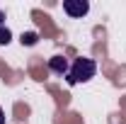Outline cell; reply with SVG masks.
Masks as SVG:
<instances>
[{
    "label": "cell",
    "instance_id": "obj_7",
    "mask_svg": "<svg viewBox=\"0 0 126 124\" xmlns=\"http://www.w3.org/2000/svg\"><path fill=\"white\" fill-rule=\"evenodd\" d=\"M0 124H5V112H2V107H0Z\"/></svg>",
    "mask_w": 126,
    "mask_h": 124
},
{
    "label": "cell",
    "instance_id": "obj_1",
    "mask_svg": "<svg viewBox=\"0 0 126 124\" xmlns=\"http://www.w3.org/2000/svg\"><path fill=\"white\" fill-rule=\"evenodd\" d=\"M94 73H97V63L87 56H80L70 63V71H68V85H78V83H87L92 80Z\"/></svg>",
    "mask_w": 126,
    "mask_h": 124
},
{
    "label": "cell",
    "instance_id": "obj_2",
    "mask_svg": "<svg viewBox=\"0 0 126 124\" xmlns=\"http://www.w3.org/2000/svg\"><path fill=\"white\" fill-rule=\"evenodd\" d=\"M63 12L68 17H85L90 12V2L87 0H63Z\"/></svg>",
    "mask_w": 126,
    "mask_h": 124
},
{
    "label": "cell",
    "instance_id": "obj_4",
    "mask_svg": "<svg viewBox=\"0 0 126 124\" xmlns=\"http://www.w3.org/2000/svg\"><path fill=\"white\" fill-rule=\"evenodd\" d=\"M19 41H22V46H34V44L39 41V34H36V32H24Z\"/></svg>",
    "mask_w": 126,
    "mask_h": 124
},
{
    "label": "cell",
    "instance_id": "obj_3",
    "mask_svg": "<svg viewBox=\"0 0 126 124\" xmlns=\"http://www.w3.org/2000/svg\"><path fill=\"white\" fill-rule=\"evenodd\" d=\"M48 68H51L53 73H58V76H68V71H70L65 56H51V59H48Z\"/></svg>",
    "mask_w": 126,
    "mask_h": 124
},
{
    "label": "cell",
    "instance_id": "obj_6",
    "mask_svg": "<svg viewBox=\"0 0 126 124\" xmlns=\"http://www.w3.org/2000/svg\"><path fill=\"white\" fill-rule=\"evenodd\" d=\"M0 27H5V12L0 10Z\"/></svg>",
    "mask_w": 126,
    "mask_h": 124
},
{
    "label": "cell",
    "instance_id": "obj_5",
    "mask_svg": "<svg viewBox=\"0 0 126 124\" xmlns=\"http://www.w3.org/2000/svg\"><path fill=\"white\" fill-rule=\"evenodd\" d=\"M10 41H12V32L7 27H0V46H7Z\"/></svg>",
    "mask_w": 126,
    "mask_h": 124
}]
</instances>
